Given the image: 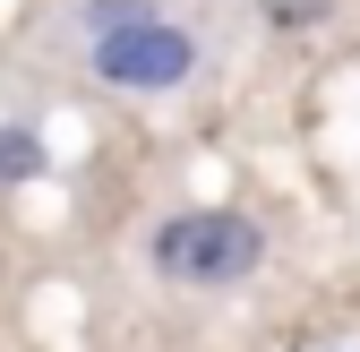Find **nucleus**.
Listing matches in <instances>:
<instances>
[{"instance_id":"f257e3e1","label":"nucleus","mask_w":360,"mask_h":352,"mask_svg":"<svg viewBox=\"0 0 360 352\" xmlns=\"http://www.w3.org/2000/svg\"><path fill=\"white\" fill-rule=\"evenodd\" d=\"M257 258H266V232L249 224V215H232V206L172 215V224L155 232V267H163L172 284H198V292H214V284H249Z\"/></svg>"},{"instance_id":"7ed1b4c3","label":"nucleus","mask_w":360,"mask_h":352,"mask_svg":"<svg viewBox=\"0 0 360 352\" xmlns=\"http://www.w3.org/2000/svg\"><path fill=\"white\" fill-rule=\"evenodd\" d=\"M43 155H34V138H26V129H18V138H0V189H9L18 181V172H34Z\"/></svg>"},{"instance_id":"f03ea898","label":"nucleus","mask_w":360,"mask_h":352,"mask_svg":"<svg viewBox=\"0 0 360 352\" xmlns=\"http://www.w3.org/2000/svg\"><path fill=\"white\" fill-rule=\"evenodd\" d=\"M86 69L120 95H172V86L198 77V34L172 26V18H129V26H103L86 43Z\"/></svg>"}]
</instances>
